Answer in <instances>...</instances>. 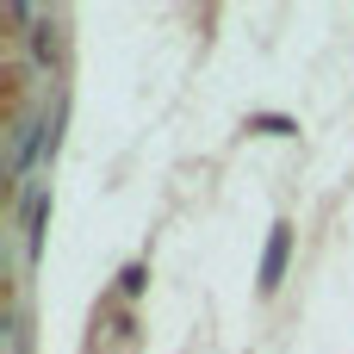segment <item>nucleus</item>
<instances>
[{
	"mask_svg": "<svg viewBox=\"0 0 354 354\" xmlns=\"http://www.w3.org/2000/svg\"><path fill=\"white\" fill-rule=\"evenodd\" d=\"M280 268H286V230H274V243H268V261H261V286H274V280H280Z\"/></svg>",
	"mask_w": 354,
	"mask_h": 354,
	"instance_id": "1",
	"label": "nucleus"
}]
</instances>
